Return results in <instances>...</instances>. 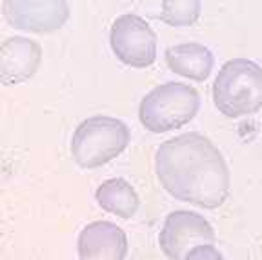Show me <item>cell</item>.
Masks as SVG:
<instances>
[{
	"instance_id": "obj_3",
	"label": "cell",
	"mask_w": 262,
	"mask_h": 260,
	"mask_svg": "<svg viewBox=\"0 0 262 260\" xmlns=\"http://www.w3.org/2000/svg\"><path fill=\"white\" fill-rule=\"evenodd\" d=\"M201 107V95L184 82H166L153 88L139 107L140 124L151 133H168L184 127Z\"/></svg>"
},
{
	"instance_id": "obj_9",
	"label": "cell",
	"mask_w": 262,
	"mask_h": 260,
	"mask_svg": "<svg viewBox=\"0 0 262 260\" xmlns=\"http://www.w3.org/2000/svg\"><path fill=\"white\" fill-rule=\"evenodd\" d=\"M40 60L38 42L26 37L8 38L0 49V80L4 85L22 84L37 73Z\"/></svg>"
},
{
	"instance_id": "obj_7",
	"label": "cell",
	"mask_w": 262,
	"mask_h": 260,
	"mask_svg": "<svg viewBox=\"0 0 262 260\" xmlns=\"http://www.w3.org/2000/svg\"><path fill=\"white\" fill-rule=\"evenodd\" d=\"M2 13L11 28L26 33H55L70 18L68 0H4Z\"/></svg>"
},
{
	"instance_id": "obj_11",
	"label": "cell",
	"mask_w": 262,
	"mask_h": 260,
	"mask_svg": "<svg viewBox=\"0 0 262 260\" xmlns=\"http://www.w3.org/2000/svg\"><path fill=\"white\" fill-rule=\"evenodd\" d=\"M95 199L104 211L126 220L135 215L140 206L137 191L124 179H110L102 182L95 193Z\"/></svg>"
},
{
	"instance_id": "obj_12",
	"label": "cell",
	"mask_w": 262,
	"mask_h": 260,
	"mask_svg": "<svg viewBox=\"0 0 262 260\" xmlns=\"http://www.w3.org/2000/svg\"><path fill=\"white\" fill-rule=\"evenodd\" d=\"M201 0H162L160 18L173 28H184L195 24L201 18Z\"/></svg>"
},
{
	"instance_id": "obj_10",
	"label": "cell",
	"mask_w": 262,
	"mask_h": 260,
	"mask_svg": "<svg viewBox=\"0 0 262 260\" xmlns=\"http://www.w3.org/2000/svg\"><path fill=\"white\" fill-rule=\"evenodd\" d=\"M166 62L173 73L189 80L204 82L211 75L215 57L206 46L188 42V44H177L166 49Z\"/></svg>"
},
{
	"instance_id": "obj_5",
	"label": "cell",
	"mask_w": 262,
	"mask_h": 260,
	"mask_svg": "<svg viewBox=\"0 0 262 260\" xmlns=\"http://www.w3.org/2000/svg\"><path fill=\"white\" fill-rule=\"evenodd\" d=\"M110 44L115 57L131 68H149L157 60V35L135 13L120 15L111 26Z\"/></svg>"
},
{
	"instance_id": "obj_8",
	"label": "cell",
	"mask_w": 262,
	"mask_h": 260,
	"mask_svg": "<svg viewBox=\"0 0 262 260\" xmlns=\"http://www.w3.org/2000/svg\"><path fill=\"white\" fill-rule=\"evenodd\" d=\"M77 249L82 260H122L127 255V236L117 224L98 220L80 231Z\"/></svg>"
},
{
	"instance_id": "obj_4",
	"label": "cell",
	"mask_w": 262,
	"mask_h": 260,
	"mask_svg": "<svg viewBox=\"0 0 262 260\" xmlns=\"http://www.w3.org/2000/svg\"><path fill=\"white\" fill-rule=\"evenodd\" d=\"M129 127L113 117L86 118L71 138V155L77 166L95 169L117 159L129 144Z\"/></svg>"
},
{
	"instance_id": "obj_6",
	"label": "cell",
	"mask_w": 262,
	"mask_h": 260,
	"mask_svg": "<svg viewBox=\"0 0 262 260\" xmlns=\"http://www.w3.org/2000/svg\"><path fill=\"white\" fill-rule=\"evenodd\" d=\"M215 229L199 213L173 211L166 216L160 229L159 244L168 258L188 260L191 251L206 244H215Z\"/></svg>"
},
{
	"instance_id": "obj_2",
	"label": "cell",
	"mask_w": 262,
	"mask_h": 260,
	"mask_svg": "<svg viewBox=\"0 0 262 260\" xmlns=\"http://www.w3.org/2000/svg\"><path fill=\"white\" fill-rule=\"evenodd\" d=\"M213 102L228 118L258 113L262 110V68L250 58L228 60L213 82Z\"/></svg>"
},
{
	"instance_id": "obj_1",
	"label": "cell",
	"mask_w": 262,
	"mask_h": 260,
	"mask_svg": "<svg viewBox=\"0 0 262 260\" xmlns=\"http://www.w3.org/2000/svg\"><path fill=\"white\" fill-rule=\"evenodd\" d=\"M155 173L168 195L204 209L228 200L231 179L219 147L199 133H184L160 144Z\"/></svg>"
}]
</instances>
